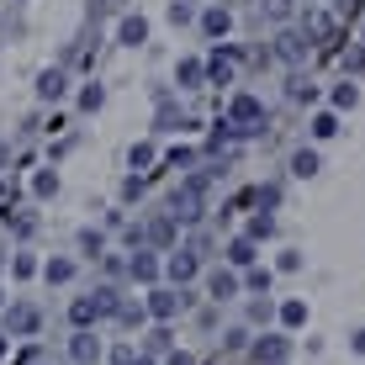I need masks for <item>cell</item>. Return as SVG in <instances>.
I'll return each instance as SVG.
<instances>
[{
	"label": "cell",
	"instance_id": "1",
	"mask_svg": "<svg viewBox=\"0 0 365 365\" xmlns=\"http://www.w3.org/2000/svg\"><path fill=\"white\" fill-rule=\"evenodd\" d=\"M207 180H212V170L185 175V180L175 185V196H170V217L175 222H201V212H207Z\"/></svg>",
	"mask_w": 365,
	"mask_h": 365
},
{
	"label": "cell",
	"instance_id": "2",
	"mask_svg": "<svg viewBox=\"0 0 365 365\" xmlns=\"http://www.w3.org/2000/svg\"><path fill=\"white\" fill-rule=\"evenodd\" d=\"M222 128H228L233 138H255V133H265V106H259V96L238 91V96L228 101V117H222Z\"/></svg>",
	"mask_w": 365,
	"mask_h": 365
},
{
	"label": "cell",
	"instance_id": "3",
	"mask_svg": "<svg viewBox=\"0 0 365 365\" xmlns=\"http://www.w3.org/2000/svg\"><path fill=\"white\" fill-rule=\"evenodd\" d=\"M185 307H191V292H185V286H148V297H143V312L154 323H175Z\"/></svg>",
	"mask_w": 365,
	"mask_h": 365
},
{
	"label": "cell",
	"instance_id": "4",
	"mask_svg": "<svg viewBox=\"0 0 365 365\" xmlns=\"http://www.w3.org/2000/svg\"><path fill=\"white\" fill-rule=\"evenodd\" d=\"M37 329H43V312H37L32 302H11V312H6V339H32Z\"/></svg>",
	"mask_w": 365,
	"mask_h": 365
},
{
	"label": "cell",
	"instance_id": "5",
	"mask_svg": "<svg viewBox=\"0 0 365 365\" xmlns=\"http://www.w3.org/2000/svg\"><path fill=\"white\" fill-rule=\"evenodd\" d=\"M307 53H312V43L302 32H275V58H281V64H307Z\"/></svg>",
	"mask_w": 365,
	"mask_h": 365
},
{
	"label": "cell",
	"instance_id": "6",
	"mask_svg": "<svg viewBox=\"0 0 365 365\" xmlns=\"http://www.w3.org/2000/svg\"><path fill=\"white\" fill-rule=\"evenodd\" d=\"M101 339L91 334V329H74V339H69V365H101Z\"/></svg>",
	"mask_w": 365,
	"mask_h": 365
},
{
	"label": "cell",
	"instance_id": "7",
	"mask_svg": "<svg viewBox=\"0 0 365 365\" xmlns=\"http://www.w3.org/2000/svg\"><path fill=\"white\" fill-rule=\"evenodd\" d=\"M128 275H133V281H143V286H159L165 265L154 259V249H133V259H128Z\"/></svg>",
	"mask_w": 365,
	"mask_h": 365
},
{
	"label": "cell",
	"instance_id": "8",
	"mask_svg": "<svg viewBox=\"0 0 365 365\" xmlns=\"http://www.w3.org/2000/svg\"><path fill=\"white\" fill-rule=\"evenodd\" d=\"M64 91H69V69L64 64H53V69L37 74V101H64Z\"/></svg>",
	"mask_w": 365,
	"mask_h": 365
},
{
	"label": "cell",
	"instance_id": "9",
	"mask_svg": "<svg viewBox=\"0 0 365 365\" xmlns=\"http://www.w3.org/2000/svg\"><path fill=\"white\" fill-rule=\"evenodd\" d=\"M207 297L212 302H233V297H244V281H238L233 270H212L207 275Z\"/></svg>",
	"mask_w": 365,
	"mask_h": 365
},
{
	"label": "cell",
	"instance_id": "10",
	"mask_svg": "<svg viewBox=\"0 0 365 365\" xmlns=\"http://www.w3.org/2000/svg\"><path fill=\"white\" fill-rule=\"evenodd\" d=\"M165 275H170L175 286H185V281H196V275H201V259L191 255V249H180V255L165 259Z\"/></svg>",
	"mask_w": 365,
	"mask_h": 365
},
{
	"label": "cell",
	"instance_id": "11",
	"mask_svg": "<svg viewBox=\"0 0 365 365\" xmlns=\"http://www.w3.org/2000/svg\"><path fill=\"white\" fill-rule=\"evenodd\" d=\"M286 349H292V344H286V334H265L255 344V365H286Z\"/></svg>",
	"mask_w": 365,
	"mask_h": 365
},
{
	"label": "cell",
	"instance_id": "12",
	"mask_svg": "<svg viewBox=\"0 0 365 365\" xmlns=\"http://www.w3.org/2000/svg\"><path fill=\"white\" fill-rule=\"evenodd\" d=\"M233 58H238L233 48H228V53L217 48V53H212L207 64H201V69H207V80H212V85H233Z\"/></svg>",
	"mask_w": 365,
	"mask_h": 365
},
{
	"label": "cell",
	"instance_id": "13",
	"mask_svg": "<svg viewBox=\"0 0 365 365\" xmlns=\"http://www.w3.org/2000/svg\"><path fill=\"white\" fill-rule=\"evenodd\" d=\"M117 43H122V48H143V43H148V21H143V16H122V21H117Z\"/></svg>",
	"mask_w": 365,
	"mask_h": 365
},
{
	"label": "cell",
	"instance_id": "14",
	"mask_svg": "<svg viewBox=\"0 0 365 365\" xmlns=\"http://www.w3.org/2000/svg\"><path fill=\"white\" fill-rule=\"evenodd\" d=\"M228 27H233L228 6H207V11H201V32H207V37H228Z\"/></svg>",
	"mask_w": 365,
	"mask_h": 365
},
{
	"label": "cell",
	"instance_id": "15",
	"mask_svg": "<svg viewBox=\"0 0 365 365\" xmlns=\"http://www.w3.org/2000/svg\"><path fill=\"white\" fill-rule=\"evenodd\" d=\"M175 85H180V91H201V85H207L201 58H180V64H175Z\"/></svg>",
	"mask_w": 365,
	"mask_h": 365
},
{
	"label": "cell",
	"instance_id": "16",
	"mask_svg": "<svg viewBox=\"0 0 365 365\" xmlns=\"http://www.w3.org/2000/svg\"><path fill=\"white\" fill-rule=\"evenodd\" d=\"M43 281H48V286H69V281H74V259H69V255H53V259L43 265Z\"/></svg>",
	"mask_w": 365,
	"mask_h": 365
},
{
	"label": "cell",
	"instance_id": "17",
	"mask_svg": "<svg viewBox=\"0 0 365 365\" xmlns=\"http://www.w3.org/2000/svg\"><path fill=\"white\" fill-rule=\"evenodd\" d=\"M143 244H154V249H170L175 244V217H154L143 228Z\"/></svg>",
	"mask_w": 365,
	"mask_h": 365
},
{
	"label": "cell",
	"instance_id": "18",
	"mask_svg": "<svg viewBox=\"0 0 365 365\" xmlns=\"http://www.w3.org/2000/svg\"><path fill=\"white\" fill-rule=\"evenodd\" d=\"M329 32H334V16H329V11H312V16H302V37H307V43H323Z\"/></svg>",
	"mask_w": 365,
	"mask_h": 365
},
{
	"label": "cell",
	"instance_id": "19",
	"mask_svg": "<svg viewBox=\"0 0 365 365\" xmlns=\"http://www.w3.org/2000/svg\"><path fill=\"white\" fill-rule=\"evenodd\" d=\"M255 259H259V249L249 244V238H233V244H228V265H233V270H249Z\"/></svg>",
	"mask_w": 365,
	"mask_h": 365
},
{
	"label": "cell",
	"instance_id": "20",
	"mask_svg": "<svg viewBox=\"0 0 365 365\" xmlns=\"http://www.w3.org/2000/svg\"><path fill=\"white\" fill-rule=\"evenodd\" d=\"M74 244H80L85 259H101V255H106V233H101V228H80V238H74Z\"/></svg>",
	"mask_w": 365,
	"mask_h": 365
},
{
	"label": "cell",
	"instance_id": "21",
	"mask_svg": "<svg viewBox=\"0 0 365 365\" xmlns=\"http://www.w3.org/2000/svg\"><path fill=\"white\" fill-rule=\"evenodd\" d=\"M69 323H74V329H91V323H101V318H96V302H91V297H74V302H69Z\"/></svg>",
	"mask_w": 365,
	"mask_h": 365
},
{
	"label": "cell",
	"instance_id": "22",
	"mask_svg": "<svg viewBox=\"0 0 365 365\" xmlns=\"http://www.w3.org/2000/svg\"><path fill=\"white\" fill-rule=\"evenodd\" d=\"M159 133H180V106H175L170 96H159V117H154Z\"/></svg>",
	"mask_w": 365,
	"mask_h": 365
},
{
	"label": "cell",
	"instance_id": "23",
	"mask_svg": "<svg viewBox=\"0 0 365 365\" xmlns=\"http://www.w3.org/2000/svg\"><path fill=\"white\" fill-rule=\"evenodd\" d=\"M292 175L297 180H312V175H318V148H297L292 154Z\"/></svg>",
	"mask_w": 365,
	"mask_h": 365
},
{
	"label": "cell",
	"instance_id": "24",
	"mask_svg": "<svg viewBox=\"0 0 365 365\" xmlns=\"http://www.w3.org/2000/svg\"><path fill=\"white\" fill-rule=\"evenodd\" d=\"M244 238H249V244H265V238H275V217H270V212H255Z\"/></svg>",
	"mask_w": 365,
	"mask_h": 365
},
{
	"label": "cell",
	"instance_id": "25",
	"mask_svg": "<svg viewBox=\"0 0 365 365\" xmlns=\"http://www.w3.org/2000/svg\"><path fill=\"white\" fill-rule=\"evenodd\" d=\"M275 318H281L286 329H302V323H307V302H281V312H275Z\"/></svg>",
	"mask_w": 365,
	"mask_h": 365
},
{
	"label": "cell",
	"instance_id": "26",
	"mask_svg": "<svg viewBox=\"0 0 365 365\" xmlns=\"http://www.w3.org/2000/svg\"><path fill=\"white\" fill-rule=\"evenodd\" d=\"M334 133H339V117H334V111H318V117H312V138H318V143H329Z\"/></svg>",
	"mask_w": 365,
	"mask_h": 365
},
{
	"label": "cell",
	"instance_id": "27",
	"mask_svg": "<svg viewBox=\"0 0 365 365\" xmlns=\"http://www.w3.org/2000/svg\"><path fill=\"white\" fill-rule=\"evenodd\" d=\"M355 101H360V91H355V80L334 85V111H355Z\"/></svg>",
	"mask_w": 365,
	"mask_h": 365
},
{
	"label": "cell",
	"instance_id": "28",
	"mask_svg": "<svg viewBox=\"0 0 365 365\" xmlns=\"http://www.w3.org/2000/svg\"><path fill=\"white\" fill-rule=\"evenodd\" d=\"M143 318H148V312H143V302H122V307H117V323H122V329H138Z\"/></svg>",
	"mask_w": 365,
	"mask_h": 365
},
{
	"label": "cell",
	"instance_id": "29",
	"mask_svg": "<svg viewBox=\"0 0 365 365\" xmlns=\"http://www.w3.org/2000/svg\"><path fill=\"white\" fill-rule=\"evenodd\" d=\"M244 292H270V270H265V265H249V275H244Z\"/></svg>",
	"mask_w": 365,
	"mask_h": 365
},
{
	"label": "cell",
	"instance_id": "30",
	"mask_svg": "<svg viewBox=\"0 0 365 365\" xmlns=\"http://www.w3.org/2000/svg\"><path fill=\"white\" fill-rule=\"evenodd\" d=\"M128 165L133 170H148V165H154V143H133L128 148Z\"/></svg>",
	"mask_w": 365,
	"mask_h": 365
},
{
	"label": "cell",
	"instance_id": "31",
	"mask_svg": "<svg viewBox=\"0 0 365 365\" xmlns=\"http://www.w3.org/2000/svg\"><path fill=\"white\" fill-rule=\"evenodd\" d=\"M286 96H292V101H307V106H312V101H318V91H312V85L302 80V74H292V85H286Z\"/></svg>",
	"mask_w": 365,
	"mask_h": 365
},
{
	"label": "cell",
	"instance_id": "32",
	"mask_svg": "<svg viewBox=\"0 0 365 365\" xmlns=\"http://www.w3.org/2000/svg\"><path fill=\"white\" fill-rule=\"evenodd\" d=\"M32 191H37V196H53V191H58V175H53V170H37V175H32Z\"/></svg>",
	"mask_w": 365,
	"mask_h": 365
},
{
	"label": "cell",
	"instance_id": "33",
	"mask_svg": "<svg viewBox=\"0 0 365 365\" xmlns=\"http://www.w3.org/2000/svg\"><path fill=\"white\" fill-rule=\"evenodd\" d=\"M0 217L11 222V233H16V238H32L37 233V217H11V212H0Z\"/></svg>",
	"mask_w": 365,
	"mask_h": 365
},
{
	"label": "cell",
	"instance_id": "34",
	"mask_svg": "<svg viewBox=\"0 0 365 365\" xmlns=\"http://www.w3.org/2000/svg\"><path fill=\"white\" fill-rule=\"evenodd\" d=\"M101 101H106V91H101V85H85L80 91V111H101Z\"/></svg>",
	"mask_w": 365,
	"mask_h": 365
},
{
	"label": "cell",
	"instance_id": "35",
	"mask_svg": "<svg viewBox=\"0 0 365 365\" xmlns=\"http://www.w3.org/2000/svg\"><path fill=\"white\" fill-rule=\"evenodd\" d=\"M292 11H297L292 0H265V16L270 21H292Z\"/></svg>",
	"mask_w": 365,
	"mask_h": 365
},
{
	"label": "cell",
	"instance_id": "36",
	"mask_svg": "<svg viewBox=\"0 0 365 365\" xmlns=\"http://www.w3.org/2000/svg\"><path fill=\"white\" fill-rule=\"evenodd\" d=\"M11 270H16V275H21V281H32V275H37V270H43V265H37V259H32V255H16V259H11Z\"/></svg>",
	"mask_w": 365,
	"mask_h": 365
},
{
	"label": "cell",
	"instance_id": "37",
	"mask_svg": "<svg viewBox=\"0 0 365 365\" xmlns=\"http://www.w3.org/2000/svg\"><path fill=\"white\" fill-rule=\"evenodd\" d=\"M191 16H196V11L185 6V0H175V6H170V21H175V27H191Z\"/></svg>",
	"mask_w": 365,
	"mask_h": 365
},
{
	"label": "cell",
	"instance_id": "38",
	"mask_svg": "<svg viewBox=\"0 0 365 365\" xmlns=\"http://www.w3.org/2000/svg\"><path fill=\"white\" fill-rule=\"evenodd\" d=\"M255 201H259V207H281V185H259Z\"/></svg>",
	"mask_w": 365,
	"mask_h": 365
},
{
	"label": "cell",
	"instance_id": "39",
	"mask_svg": "<svg viewBox=\"0 0 365 365\" xmlns=\"http://www.w3.org/2000/svg\"><path fill=\"white\" fill-rule=\"evenodd\" d=\"M106 259V281H122V275H128V259H117V255H101Z\"/></svg>",
	"mask_w": 365,
	"mask_h": 365
},
{
	"label": "cell",
	"instance_id": "40",
	"mask_svg": "<svg viewBox=\"0 0 365 365\" xmlns=\"http://www.w3.org/2000/svg\"><path fill=\"white\" fill-rule=\"evenodd\" d=\"M148 349H154V355H159V349H170V323H159V329L148 334Z\"/></svg>",
	"mask_w": 365,
	"mask_h": 365
},
{
	"label": "cell",
	"instance_id": "41",
	"mask_svg": "<svg viewBox=\"0 0 365 365\" xmlns=\"http://www.w3.org/2000/svg\"><path fill=\"white\" fill-rule=\"evenodd\" d=\"M344 74H365V48H355V53H344Z\"/></svg>",
	"mask_w": 365,
	"mask_h": 365
},
{
	"label": "cell",
	"instance_id": "42",
	"mask_svg": "<svg viewBox=\"0 0 365 365\" xmlns=\"http://www.w3.org/2000/svg\"><path fill=\"white\" fill-rule=\"evenodd\" d=\"M133 360H138L133 344H117V349H111V365H133Z\"/></svg>",
	"mask_w": 365,
	"mask_h": 365
},
{
	"label": "cell",
	"instance_id": "43",
	"mask_svg": "<svg viewBox=\"0 0 365 365\" xmlns=\"http://www.w3.org/2000/svg\"><path fill=\"white\" fill-rule=\"evenodd\" d=\"M185 165H196V154H191V148H175V154H170V170H185Z\"/></svg>",
	"mask_w": 365,
	"mask_h": 365
},
{
	"label": "cell",
	"instance_id": "44",
	"mask_svg": "<svg viewBox=\"0 0 365 365\" xmlns=\"http://www.w3.org/2000/svg\"><path fill=\"white\" fill-rule=\"evenodd\" d=\"M270 312H275V307H270V297H265V302H255V307H249V318H255V323H270Z\"/></svg>",
	"mask_w": 365,
	"mask_h": 365
},
{
	"label": "cell",
	"instance_id": "45",
	"mask_svg": "<svg viewBox=\"0 0 365 365\" xmlns=\"http://www.w3.org/2000/svg\"><path fill=\"white\" fill-rule=\"evenodd\" d=\"M122 196H128V201L143 196V180H138V175H128V180H122Z\"/></svg>",
	"mask_w": 365,
	"mask_h": 365
},
{
	"label": "cell",
	"instance_id": "46",
	"mask_svg": "<svg viewBox=\"0 0 365 365\" xmlns=\"http://www.w3.org/2000/svg\"><path fill=\"white\" fill-rule=\"evenodd\" d=\"M281 270H286V275L302 270V255H297V249H286V255H281Z\"/></svg>",
	"mask_w": 365,
	"mask_h": 365
},
{
	"label": "cell",
	"instance_id": "47",
	"mask_svg": "<svg viewBox=\"0 0 365 365\" xmlns=\"http://www.w3.org/2000/svg\"><path fill=\"white\" fill-rule=\"evenodd\" d=\"M349 344H355V355H365V329H360L355 339H349Z\"/></svg>",
	"mask_w": 365,
	"mask_h": 365
},
{
	"label": "cell",
	"instance_id": "48",
	"mask_svg": "<svg viewBox=\"0 0 365 365\" xmlns=\"http://www.w3.org/2000/svg\"><path fill=\"white\" fill-rule=\"evenodd\" d=\"M6 159H11V143H6V138H0V165H6Z\"/></svg>",
	"mask_w": 365,
	"mask_h": 365
},
{
	"label": "cell",
	"instance_id": "49",
	"mask_svg": "<svg viewBox=\"0 0 365 365\" xmlns=\"http://www.w3.org/2000/svg\"><path fill=\"white\" fill-rule=\"evenodd\" d=\"M170 365H191V355H170Z\"/></svg>",
	"mask_w": 365,
	"mask_h": 365
},
{
	"label": "cell",
	"instance_id": "50",
	"mask_svg": "<svg viewBox=\"0 0 365 365\" xmlns=\"http://www.w3.org/2000/svg\"><path fill=\"white\" fill-rule=\"evenodd\" d=\"M6 349H11V344H6V334H0V360H6Z\"/></svg>",
	"mask_w": 365,
	"mask_h": 365
},
{
	"label": "cell",
	"instance_id": "51",
	"mask_svg": "<svg viewBox=\"0 0 365 365\" xmlns=\"http://www.w3.org/2000/svg\"><path fill=\"white\" fill-rule=\"evenodd\" d=\"M133 365H154V360H148V355H138V360H133Z\"/></svg>",
	"mask_w": 365,
	"mask_h": 365
},
{
	"label": "cell",
	"instance_id": "52",
	"mask_svg": "<svg viewBox=\"0 0 365 365\" xmlns=\"http://www.w3.org/2000/svg\"><path fill=\"white\" fill-rule=\"evenodd\" d=\"M360 48H365V27H360Z\"/></svg>",
	"mask_w": 365,
	"mask_h": 365
},
{
	"label": "cell",
	"instance_id": "53",
	"mask_svg": "<svg viewBox=\"0 0 365 365\" xmlns=\"http://www.w3.org/2000/svg\"><path fill=\"white\" fill-rule=\"evenodd\" d=\"M0 270H6V255H0Z\"/></svg>",
	"mask_w": 365,
	"mask_h": 365
},
{
	"label": "cell",
	"instance_id": "54",
	"mask_svg": "<svg viewBox=\"0 0 365 365\" xmlns=\"http://www.w3.org/2000/svg\"><path fill=\"white\" fill-rule=\"evenodd\" d=\"M0 196H6V180H0Z\"/></svg>",
	"mask_w": 365,
	"mask_h": 365
},
{
	"label": "cell",
	"instance_id": "55",
	"mask_svg": "<svg viewBox=\"0 0 365 365\" xmlns=\"http://www.w3.org/2000/svg\"><path fill=\"white\" fill-rule=\"evenodd\" d=\"M0 307H6V292H0Z\"/></svg>",
	"mask_w": 365,
	"mask_h": 365
},
{
	"label": "cell",
	"instance_id": "56",
	"mask_svg": "<svg viewBox=\"0 0 365 365\" xmlns=\"http://www.w3.org/2000/svg\"><path fill=\"white\" fill-rule=\"evenodd\" d=\"M185 6H191V0H185Z\"/></svg>",
	"mask_w": 365,
	"mask_h": 365
}]
</instances>
